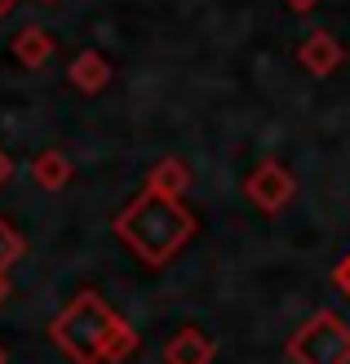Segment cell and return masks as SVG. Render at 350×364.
I'll use <instances>...</instances> for the list:
<instances>
[{"label":"cell","mask_w":350,"mask_h":364,"mask_svg":"<svg viewBox=\"0 0 350 364\" xmlns=\"http://www.w3.org/2000/svg\"><path fill=\"white\" fill-rule=\"evenodd\" d=\"M116 235L146 267H164L195 235V218L182 205V196H164V191L146 187L133 205L116 218Z\"/></svg>","instance_id":"1"},{"label":"cell","mask_w":350,"mask_h":364,"mask_svg":"<svg viewBox=\"0 0 350 364\" xmlns=\"http://www.w3.org/2000/svg\"><path fill=\"white\" fill-rule=\"evenodd\" d=\"M116 320L120 316L98 294H80L58 320H53V342H58L76 364H98L102 360V342H106Z\"/></svg>","instance_id":"2"},{"label":"cell","mask_w":350,"mask_h":364,"mask_svg":"<svg viewBox=\"0 0 350 364\" xmlns=\"http://www.w3.org/2000/svg\"><path fill=\"white\" fill-rule=\"evenodd\" d=\"M297 364H350V329L333 311H315L288 342Z\"/></svg>","instance_id":"3"},{"label":"cell","mask_w":350,"mask_h":364,"mask_svg":"<svg viewBox=\"0 0 350 364\" xmlns=\"http://www.w3.org/2000/svg\"><path fill=\"white\" fill-rule=\"evenodd\" d=\"M292 191H297V182H292V173L280 165V160H262V165L248 173V182H244V196L262 213H280L292 200Z\"/></svg>","instance_id":"4"},{"label":"cell","mask_w":350,"mask_h":364,"mask_svg":"<svg viewBox=\"0 0 350 364\" xmlns=\"http://www.w3.org/2000/svg\"><path fill=\"white\" fill-rule=\"evenodd\" d=\"M297 63L310 71V76H328V71H337L341 67V45H337V36H328V31H310L302 49H297Z\"/></svg>","instance_id":"5"},{"label":"cell","mask_w":350,"mask_h":364,"mask_svg":"<svg viewBox=\"0 0 350 364\" xmlns=\"http://www.w3.org/2000/svg\"><path fill=\"white\" fill-rule=\"evenodd\" d=\"M67 76H71L76 89H84V94H98V89H106V80H111V63H106L98 49H84V53L71 58Z\"/></svg>","instance_id":"6"},{"label":"cell","mask_w":350,"mask_h":364,"mask_svg":"<svg viewBox=\"0 0 350 364\" xmlns=\"http://www.w3.org/2000/svg\"><path fill=\"white\" fill-rule=\"evenodd\" d=\"M49 53H53V36H49L45 27H23V31L13 36V58L23 63L27 71L45 67V63H49Z\"/></svg>","instance_id":"7"},{"label":"cell","mask_w":350,"mask_h":364,"mask_svg":"<svg viewBox=\"0 0 350 364\" xmlns=\"http://www.w3.org/2000/svg\"><path fill=\"white\" fill-rule=\"evenodd\" d=\"M169 364H209L213 360V342L199 333V329H182L169 338Z\"/></svg>","instance_id":"8"},{"label":"cell","mask_w":350,"mask_h":364,"mask_svg":"<svg viewBox=\"0 0 350 364\" xmlns=\"http://www.w3.org/2000/svg\"><path fill=\"white\" fill-rule=\"evenodd\" d=\"M31 178H35V187L58 191V187H67V178H71V160L62 151H45V156L31 160Z\"/></svg>","instance_id":"9"},{"label":"cell","mask_w":350,"mask_h":364,"mask_svg":"<svg viewBox=\"0 0 350 364\" xmlns=\"http://www.w3.org/2000/svg\"><path fill=\"white\" fill-rule=\"evenodd\" d=\"M187 182H191V173H187V165H182V160H160L146 187H151V191H164V196H182V191H187Z\"/></svg>","instance_id":"10"},{"label":"cell","mask_w":350,"mask_h":364,"mask_svg":"<svg viewBox=\"0 0 350 364\" xmlns=\"http://www.w3.org/2000/svg\"><path fill=\"white\" fill-rule=\"evenodd\" d=\"M133 347H138V333L128 329L124 320H116V324H111V333H106V342H102V360H106V364H116V360H124Z\"/></svg>","instance_id":"11"},{"label":"cell","mask_w":350,"mask_h":364,"mask_svg":"<svg viewBox=\"0 0 350 364\" xmlns=\"http://www.w3.org/2000/svg\"><path fill=\"white\" fill-rule=\"evenodd\" d=\"M23 253H27V245H23V235H18L9 223H5V218H0V271H9L18 258H23Z\"/></svg>","instance_id":"12"},{"label":"cell","mask_w":350,"mask_h":364,"mask_svg":"<svg viewBox=\"0 0 350 364\" xmlns=\"http://www.w3.org/2000/svg\"><path fill=\"white\" fill-rule=\"evenodd\" d=\"M337 284H341V294L350 298V253H346V262L337 267Z\"/></svg>","instance_id":"13"},{"label":"cell","mask_w":350,"mask_h":364,"mask_svg":"<svg viewBox=\"0 0 350 364\" xmlns=\"http://www.w3.org/2000/svg\"><path fill=\"white\" fill-rule=\"evenodd\" d=\"M9 173H13V160L5 156V147H0V187H5V182H9Z\"/></svg>","instance_id":"14"},{"label":"cell","mask_w":350,"mask_h":364,"mask_svg":"<svg viewBox=\"0 0 350 364\" xmlns=\"http://www.w3.org/2000/svg\"><path fill=\"white\" fill-rule=\"evenodd\" d=\"M284 5H288V9H297V14H306V9H315L319 0H284Z\"/></svg>","instance_id":"15"},{"label":"cell","mask_w":350,"mask_h":364,"mask_svg":"<svg viewBox=\"0 0 350 364\" xmlns=\"http://www.w3.org/2000/svg\"><path fill=\"white\" fill-rule=\"evenodd\" d=\"M9 298V280H5V271H0V302Z\"/></svg>","instance_id":"16"},{"label":"cell","mask_w":350,"mask_h":364,"mask_svg":"<svg viewBox=\"0 0 350 364\" xmlns=\"http://www.w3.org/2000/svg\"><path fill=\"white\" fill-rule=\"evenodd\" d=\"M13 5H18V0H0V14H9Z\"/></svg>","instance_id":"17"},{"label":"cell","mask_w":350,"mask_h":364,"mask_svg":"<svg viewBox=\"0 0 350 364\" xmlns=\"http://www.w3.org/2000/svg\"><path fill=\"white\" fill-rule=\"evenodd\" d=\"M0 364H5V351H0Z\"/></svg>","instance_id":"18"}]
</instances>
